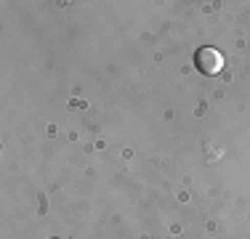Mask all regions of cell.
<instances>
[{"label":"cell","instance_id":"1","mask_svg":"<svg viewBox=\"0 0 250 239\" xmlns=\"http://www.w3.org/2000/svg\"><path fill=\"white\" fill-rule=\"evenodd\" d=\"M194 69L202 72V75H208V77L218 75V72L224 69V56H221V51H218V48H213V45L197 48V51H194Z\"/></svg>","mask_w":250,"mask_h":239}]
</instances>
